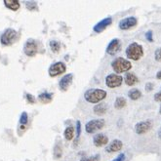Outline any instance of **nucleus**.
Instances as JSON below:
<instances>
[{
  "mask_svg": "<svg viewBox=\"0 0 161 161\" xmlns=\"http://www.w3.org/2000/svg\"><path fill=\"white\" fill-rule=\"evenodd\" d=\"M49 45H50V48H51L52 52H54V53H58L60 51V49H61L60 42L56 41V40H51Z\"/></svg>",
  "mask_w": 161,
  "mask_h": 161,
  "instance_id": "24",
  "label": "nucleus"
},
{
  "mask_svg": "<svg viewBox=\"0 0 161 161\" xmlns=\"http://www.w3.org/2000/svg\"><path fill=\"white\" fill-rule=\"evenodd\" d=\"M4 4L7 8L13 11H17L20 8V2L18 0H4Z\"/></svg>",
  "mask_w": 161,
  "mask_h": 161,
  "instance_id": "19",
  "label": "nucleus"
},
{
  "mask_svg": "<svg viewBox=\"0 0 161 161\" xmlns=\"http://www.w3.org/2000/svg\"><path fill=\"white\" fill-rule=\"evenodd\" d=\"M27 122H28V115H27V113L25 111H24L21 114V117H20V124L25 126Z\"/></svg>",
  "mask_w": 161,
  "mask_h": 161,
  "instance_id": "27",
  "label": "nucleus"
},
{
  "mask_svg": "<svg viewBox=\"0 0 161 161\" xmlns=\"http://www.w3.org/2000/svg\"><path fill=\"white\" fill-rule=\"evenodd\" d=\"M64 136L67 141H71L74 137V128L72 126H69L65 128L64 132Z\"/></svg>",
  "mask_w": 161,
  "mask_h": 161,
  "instance_id": "21",
  "label": "nucleus"
},
{
  "mask_svg": "<svg viewBox=\"0 0 161 161\" xmlns=\"http://www.w3.org/2000/svg\"><path fill=\"white\" fill-rule=\"evenodd\" d=\"M126 158L125 156V153H119L117 157H115L114 159H113L112 161H124Z\"/></svg>",
  "mask_w": 161,
  "mask_h": 161,
  "instance_id": "31",
  "label": "nucleus"
},
{
  "mask_svg": "<svg viewBox=\"0 0 161 161\" xmlns=\"http://www.w3.org/2000/svg\"><path fill=\"white\" fill-rule=\"evenodd\" d=\"M101 159V155L100 154H95L89 157H82L80 159V161H100Z\"/></svg>",
  "mask_w": 161,
  "mask_h": 161,
  "instance_id": "25",
  "label": "nucleus"
},
{
  "mask_svg": "<svg viewBox=\"0 0 161 161\" xmlns=\"http://www.w3.org/2000/svg\"><path fill=\"white\" fill-rule=\"evenodd\" d=\"M120 47H121V42L118 38L112 39L107 47V53L110 56H113L120 50Z\"/></svg>",
  "mask_w": 161,
  "mask_h": 161,
  "instance_id": "13",
  "label": "nucleus"
},
{
  "mask_svg": "<svg viewBox=\"0 0 161 161\" xmlns=\"http://www.w3.org/2000/svg\"><path fill=\"white\" fill-rule=\"evenodd\" d=\"M52 99H53V94L48 93V92H43L39 94V96H38V100L42 103H49L50 102H52Z\"/></svg>",
  "mask_w": 161,
  "mask_h": 161,
  "instance_id": "18",
  "label": "nucleus"
},
{
  "mask_svg": "<svg viewBox=\"0 0 161 161\" xmlns=\"http://www.w3.org/2000/svg\"><path fill=\"white\" fill-rule=\"evenodd\" d=\"M38 48H37V43L34 39H27L24 46V52L28 57H34L37 54Z\"/></svg>",
  "mask_w": 161,
  "mask_h": 161,
  "instance_id": "8",
  "label": "nucleus"
},
{
  "mask_svg": "<svg viewBox=\"0 0 161 161\" xmlns=\"http://www.w3.org/2000/svg\"><path fill=\"white\" fill-rule=\"evenodd\" d=\"M65 70H67V65H65V64L63 62H57L50 65L48 73L51 77H55V76H58L60 74L64 73Z\"/></svg>",
  "mask_w": 161,
  "mask_h": 161,
  "instance_id": "6",
  "label": "nucleus"
},
{
  "mask_svg": "<svg viewBox=\"0 0 161 161\" xmlns=\"http://www.w3.org/2000/svg\"><path fill=\"white\" fill-rule=\"evenodd\" d=\"M128 97L132 100V101H137L139 100L141 97H142V92L139 90V89H131L129 92H128Z\"/></svg>",
  "mask_w": 161,
  "mask_h": 161,
  "instance_id": "20",
  "label": "nucleus"
},
{
  "mask_svg": "<svg viewBox=\"0 0 161 161\" xmlns=\"http://www.w3.org/2000/svg\"><path fill=\"white\" fill-rule=\"evenodd\" d=\"M17 39H18V32L15 30H13V28H8V30H6L2 33L0 41H1V44H3L4 46H10Z\"/></svg>",
  "mask_w": 161,
  "mask_h": 161,
  "instance_id": "4",
  "label": "nucleus"
},
{
  "mask_svg": "<svg viewBox=\"0 0 161 161\" xmlns=\"http://www.w3.org/2000/svg\"><path fill=\"white\" fill-rule=\"evenodd\" d=\"M111 68L115 73H123L131 69L132 64L130 63V61L125 60L122 57H119V58H116L111 62Z\"/></svg>",
  "mask_w": 161,
  "mask_h": 161,
  "instance_id": "3",
  "label": "nucleus"
},
{
  "mask_svg": "<svg viewBox=\"0 0 161 161\" xmlns=\"http://www.w3.org/2000/svg\"><path fill=\"white\" fill-rule=\"evenodd\" d=\"M126 99L125 98H123V97H117L115 102H114V108L116 109H121L123 108H125L126 106Z\"/></svg>",
  "mask_w": 161,
  "mask_h": 161,
  "instance_id": "22",
  "label": "nucleus"
},
{
  "mask_svg": "<svg viewBox=\"0 0 161 161\" xmlns=\"http://www.w3.org/2000/svg\"><path fill=\"white\" fill-rule=\"evenodd\" d=\"M154 100L156 101V102H159V103H161V91L160 92H157L155 95H154Z\"/></svg>",
  "mask_w": 161,
  "mask_h": 161,
  "instance_id": "34",
  "label": "nucleus"
},
{
  "mask_svg": "<svg viewBox=\"0 0 161 161\" xmlns=\"http://www.w3.org/2000/svg\"><path fill=\"white\" fill-rule=\"evenodd\" d=\"M146 38L147 39L148 42H153V34L151 31H148L146 32Z\"/></svg>",
  "mask_w": 161,
  "mask_h": 161,
  "instance_id": "30",
  "label": "nucleus"
},
{
  "mask_svg": "<svg viewBox=\"0 0 161 161\" xmlns=\"http://www.w3.org/2000/svg\"><path fill=\"white\" fill-rule=\"evenodd\" d=\"M156 78L159 79V80H161V70H159V71L156 73Z\"/></svg>",
  "mask_w": 161,
  "mask_h": 161,
  "instance_id": "35",
  "label": "nucleus"
},
{
  "mask_svg": "<svg viewBox=\"0 0 161 161\" xmlns=\"http://www.w3.org/2000/svg\"><path fill=\"white\" fill-rule=\"evenodd\" d=\"M137 25H138V20L136 17H127L125 19H122L118 24V26L122 31H127L136 26Z\"/></svg>",
  "mask_w": 161,
  "mask_h": 161,
  "instance_id": "9",
  "label": "nucleus"
},
{
  "mask_svg": "<svg viewBox=\"0 0 161 161\" xmlns=\"http://www.w3.org/2000/svg\"><path fill=\"white\" fill-rule=\"evenodd\" d=\"M93 110H94L95 113H96V114L103 115V114H105V113L107 112L108 106H107V103H97V105L94 107Z\"/></svg>",
  "mask_w": 161,
  "mask_h": 161,
  "instance_id": "17",
  "label": "nucleus"
},
{
  "mask_svg": "<svg viewBox=\"0 0 161 161\" xmlns=\"http://www.w3.org/2000/svg\"><path fill=\"white\" fill-rule=\"evenodd\" d=\"M26 99H27L28 103H35L34 97L32 96V95H31V94H26Z\"/></svg>",
  "mask_w": 161,
  "mask_h": 161,
  "instance_id": "33",
  "label": "nucleus"
},
{
  "mask_svg": "<svg viewBox=\"0 0 161 161\" xmlns=\"http://www.w3.org/2000/svg\"><path fill=\"white\" fill-rule=\"evenodd\" d=\"M122 76L120 75H117L115 73H111L108 74L106 77V85L108 88H117L119 86H121V84L123 82Z\"/></svg>",
  "mask_w": 161,
  "mask_h": 161,
  "instance_id": "7",
  "label": "nucleus"
},
{
  "mask_svg": "<svg viewBox=\"0 0 161 161\" xmlns=\"http://www.w3.org/2000/svg\"><path fill=\"white\" fill-rule=\"evenodd\" d=\"M62 148H61V147L59 146V145H57L56 147H55V148H54V156H55V158L56 159H59V158H61L62 157Z\"/></svg>",
  "mask_w": 161,
  "mask_h": 161,
  "instance_id": "26",
  "label": "nucleus"
},
{
  "mask_svg": "<svg viewBox=\"0 0 161 161\" xmlns=\"http://www.w3.org/2000/svg\"><path fill=\"white\" fill-rule=\"evenodd\" d=\"M75 132H76V136H75V141H74V146L76 147L78 145V142L80 139V134H81V122L79 120L76 121V126H75Z\"/></svg>",
  "mask_w": 161,
  "mask_h": 161,
  "instance_id": "23",
  "label": "nucleus"
},
{
  "mask_svg": "<svg viewBox=\"0 0 161 161\" xmlns=\"http://www.w3.org/2000/svg\"><path fill=\"white\" fill-rule=\"evenodd\" d=\"M123 147V143L120 140H113L112 142L107 146L106 147V151L108 153H117V151L121 150Z\"/></svg>",
  "mask_w": 161,
  "mask_h": 161,
  "instance_id": "14",
  "label": "nucleus"
},
{
  "mask_svg": "<svg viewBox=\"0 0 161 161\" xmlns=\"http://www.w3.org/2000/svg\"><path fill=\"white\" fill-rule=\"evenodd\" d=\"M111 24H112V19L110 17L105 18V19H103L102 21H100L99 23H97L96 25H94L93 31L96 33H101V32H103V31H105L108 26H109Z\"/></svg>",
  "mask_w": 161,
  "mask_h": 161,
  "instance_id": "10",
  "label": "nucleus"
},
{
  "mask_svg": "<svg viewBox=\"0 0 161 161\" xmlns=\"http://www.w3.org/2000/svg\"><path fill=\"white\" fill-rule=\"evenodd\" d=\"M124 81L125 83L128 85V86H133L136 83L139 82V78L135 75V73H132V72H127L125 77H124Z\"/></svg>",
  "mask_w": 161,
  "mask_h": 161,
  "instance_id": "16",
  "label": "nucleus"
},
{
  "mask_svg": "<svg viewBox=\"0 0 161 161\" xmlns=\"http://www.w3.org/2000/svg\"><path fill=\"white\" fill-rule=\"evenodd\" d=\"M159 113L161 114V106H160V108H159Z\"/></svg>",
  "mask_w": 161,
  "mask_h": 161,
  "instance_id": "36",
  "label": "nucleus"
},
{
  "mask_svg": "<svg viewBox=\"0 0 161 161\" xmlns=\"http://www.w3.org/2000/svg\"><path fill=\"white\" fill-rule=\"evenodd\" d=\"M153 87H154L153 83H150V82L147 83V84H146V86H145V88H146V91H147V92H150L151 90L153 89Z\"/></svg>",
  "mask_w": 161,
  "mask_h": 161,
  "instance_id": "32",
  "label": "nucleus"
},
{
  "mask_svg": "<svg viewBox=\"0 0 161 161\" xmlns=\"http://www.w3.org/2000/svg\"><path fill=\"white\" fill-rule=\"evenodd\" d=\"M108 143V138L105 134L100 133V134L95 135L93 138V144L95 147H97L107 146Z\"/></svg>",
  "mask_w": 161,
  "mask_h": 161,
  "instance_id": "15",
  "label": "nucleus"
},
{
  "mask_svg": "<svg viewBox=\"0 0 161 161\" xmlns=\"http://www.w3.org/2000/svg\"><path fill=\"white\" fill-rule=\"evenodd\" d=\"M151 122L150 121H141V122H138L137 124L135 125V132L138 134V135H143L147 132H148L151 128Z\"/></svg>",
  "mask_w": 161,
  "mask_h": 161,
  "instance_id": "12",
  "label": "nucleus"
},
{
  "mask_svg": "<svg viewBox=\"0 0 161 161\" xmlns=\"http://www.w3.org/2000/svg\"><path fill=\"white\" fill-rule=\"evenodd\" d=\"M154 59L156 62H161V47L157 48L154 52Z\"/></svg>",
  "mask_w": 161,
  "mask_h": 161,
  "instance_id": "29",
  "label": "nucleus"
},
{
  "mask_svg": "<svg viewBox=\"0 0 161 161\" xmlns=\"http://www.w3.org/2000/svg\"><path fill=\"white\" fill-rule=\"evenodd\" d=\"M105 120L103 119H93L88 121L86 124H85V131L87 132L88 134H94L96 133L97 131L103 129L105 127Z\"/></svg>",
  "mask_w": 161,
  "mask_h": 161,
  "instance_id": "5",
  "label": "nucleus"
},
{
  "mask_svg": "<svg viewBox=\"0 0 161 161\" xmlns=\"http://www.w3.org/2000/svg\"><path fill=\"white\" fill-rule=\"evenodd\" d=\"M125 54L129 60L139 61L144 56V48L141 44L137 42H132L130 45L127 46Z\"/></svg>",
  "mask_w": 161,
  "mask_h": 161,
  "instance_id": "2",
  "label": "nucleus"
},
{
  "mask_svg": "<svg viewBox=\"0 0 161 161\" xmlns=\"http://www.w3.org/2000/svg\"><path fill=\"white\" fill-rule=\"evenodd\" d=\"M72 80H73V74L72 73H68L64 75L62 77V79L60 80L59 82V88L61 91L63 92H65L68 91V89L69 88V86L72 83Z\"/></svg>",
  "mask_w": 161,
  "mask_h": 161,
  "instance_id": "11",
  "label": "nucleus"
},
{
  "mask_svg": "<svg viewBox=\"0 0 161 161\" xmlns=\"http://www.w3.org/2000/svg\"><path fill=\"white\" fill-rule=\"evenodd\" d=\"M107 95V91H105L103 89L92 88L88 89L84 93V99L90 103H100L103 99H106Z\"/></svg>",
  "mask_w": 161,
  "mask_h": 161,
  "instance_id": "1",
  "label": "nucleus"
},
{
  "mask_svg": "<svg viewBox=\"0 0 161 161\" xmlns=\"http://www.w3.org/2000/svg\"><path fill=\"white\" fill-rule=\"evenodd\" d=\"M26 4V8L28 10L33 11V10H37V4L34 1H25Z\"/></svg>",
  "mask_w": 161,
  "mask_h": 161,
  "instance_id": "28",
  "label": "nucleus"
}]
</instances>
